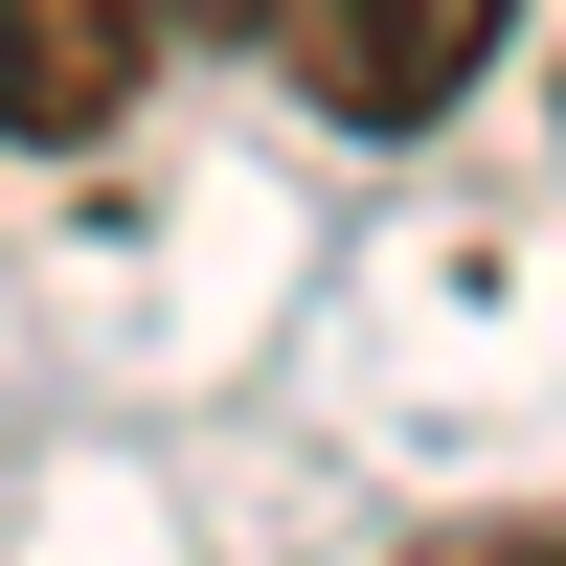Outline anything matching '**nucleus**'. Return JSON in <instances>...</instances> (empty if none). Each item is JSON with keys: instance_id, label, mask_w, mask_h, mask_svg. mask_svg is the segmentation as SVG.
Instances as JSON below:
<instances>
[{"instance_id": "obj_1", "label": "nucleus", "mask_w": 566, "mask_h": 566, "mask_svg": "<svg viewBox=\"0 0 566 566\" xmlns=\"http://www.w3.org/2000/svg\"><path fill=\"white\" fill-rule=\"evenodd\" d=\"M499 23H522V0H272L250 45H272V69H295L340 136H431L453 91L499 69Z\"/></svg>"}, {"instance_id": "obj_2", "label": "nucleus", "mask_w": 566, "mask_h": 566, "mask_svg": "<svg viewBox=\"0 0 566 566\" xmlns=\"http://www.w3.org/2000/svg\"><path fill=\"white\" fill-rule=\"evenodd\" d=\"M159 45H181L159 0H0V136H23V159H91Z\"/></svg>"}, {"instance_id": "obj_3", "label": "nucleus", "mask_w": 566, "mask_h": 566, "mask_svg": "<svg viewBox=\"0 0 566 566\" xmlns=\"http://www.w3.org/2000/svg\"><path fill=\"white\" fill-rule=\"evenodd\" d=\"M431 566H566V522H476V544H431Z\"/></svg>"}, {"instance_id": "obj_4", "label": "nucleus", "mask_w": 566, "mask_h": 566, "mask_svg": "<svg viewBox=\"0 0 566 566\" xmlns=\"http://www.w3.org/2000/svg\"><path fill=\"white\" fill-rule=\"evenodd\" d=\"M159 23H181V45H250V23H272V0H159Z\"/></svg>"}]
</instances>
